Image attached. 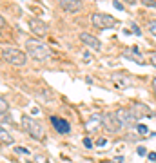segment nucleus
Wrapping results in <instances>:
<instances>
[{"mask_svg": "<svg viewBox=\"0 0 156 163\" xmlns=\"http://www.w3.org/2000/svg\"><path fill=\"white\" fill-rule=\"evenodd\" d=\"M107 145V140L105 138H100V140H96V147H105Z\"/></svg>", "mask_w": 156, "mask_h": 163, "instance_id": "412c9836", "label": "nucleus"}, {"mask_svg": "<svg viewBox=\"0 0 156 163\" xmlns=\"http://www.w3.org/2000/svg\"><path fill=\"white\" fill-rule=\"evenodd\" d=\"M80 40L84 42L89 49H95V51H100V49H102V42L95 36V34H91V33H80Z\"/></svg>", "mask_w": 156, "mask_h": 163, "instance_id": "1a4fd4ad", "label": "nucleus"}, {"mask_svg": "<svg viewBox=\"0 0 156 163\" xmlns=\"http://www.w3.org/2000/svg\"><path fill=\"white\" fill-rule=\"evenodd\" d=\"M22 127L26 129V132L31 138H35V140H44V136H46V131H44V125L40 121L33 120L31 116H22Z\"/></svg>", "mask_w": 156, "mask_h": 163, "instance_id": "7ed1b4c3", "label": "nucleus"}, {"mask_svg": "<svg viewBox=\"0 0 156 163\" xmlns=\"http://www.w3.org/2000/svg\"><path fill=\"white\" fill-rule=\"evenodd\" d=\"M102 127L107 131V132H120L124 127H122V123L118 121V118H116L114 111L113 112H105V114H102Z\"/></svg>", "mask_w": 156, "mask_h": 163, "instance_id": "39448f33", "label": "nucleus"}, {"mask_svg": "<svg viewBox=\"0 0 156 163\" xmlns=\"http://www.w3.org/2000/svg\"><path fill=\"white\" fill-rule=\"evenodd\" d=\"M7 109H9V105H7V102L4 100L2 96H0V114H4V112H7Z\"/></svg>", "mask_w": 156, "mask_h": 163, "instance_id": "2eb2a0df", "label": "nucleus"}, {"mask_svg": "<svg viewBox=\"0 0 156 163\" xmlns=\"http://www.w3.org/2000/svg\"><path fill=\"white\" fill-rule=\"evenodd\" d=\"M33 163H47V158H46V156H36Z\"/></svg>", "mask_w": 156, "mask_h": 163, "instance_id": "6ab92c4d", "label": "nucleus"}, {"mask_svg": "<svg viewBox=\"0 0 156 163\" xmlns=\"http://www.w3.org/2000/svg\"><path fill=\"white\" fill-rule=\"evenodd\" d=\"M51 123L55 125V129L60 132V134H67V132H71V125H69V121L64 120V118L51 116Z\"/></svg>", "mask_w": 156, "mask_h": 163, "instance_id": "9d476101", "label": "nucleus"}, {"mask_svg": "<svg viewBox=\"0 0 156 163\" xmlns=\"http://www.w3.org/2000/svg\"><path fill=\"white\" fill-rule=\"evenodd\" d=\"M91 22H93V26L98 27V29H113L120 24L114 16H111L107 13H93Z\"/></svg>", "mask_w": 156, "mask_h": 163, "instance_id": "20e7f679", "label": "nucleus"}, {"mask_svg": "<svg viewBox=\"0 0 156 163\" xmlns=\"http://www.w3.org/2000/svg\"><path fill=\"white\" fill-rule=\"evenodd\" d=\"M153 92H154V96H156V78H153Z\"/></svg>", "mask_w": 156, "mask_h": 163, "instance_id": "c756f323", "label": "nucleus"}, {"mask_svg": "<svg viewBox=\"0 0 156 163\" xmlns=\"http://www.w3.org/2000/svg\"><path fill=\"white\" fill-rule=\"evenodd\" d=\"M149 111H151V109L145 105V103H138V102L133 103V107H131V112L134 114L136 120H140V118H143V116H149L151 114Z\"/></svg>", "mask_w": 156, "mask_h": 163, "instance_id": "ddd939ff", "label": "nucleus"}, {"mask_svg": "<svg viewBox=\"0 0 156 163\" xmlns=\"http://www.w3.org/2000/svg\"><path fill=\"white\" fill-rule=\"evenodd\" d=\"M145 7H151V9H156V0H140Z\"/></svg>", "mask_w": 156, "mask_h": 163, "instance_id": "dca6fc26", "label": "nucleus"}, {"mask_svg": "<svg viewBox=\"0 0 156 163\" xmlns=\"http://www.w3.org/2000/svg\"><path fill=\"white\" fill-rule=\"evenodd\" d=\"M147 158L151 161H156V152H147Z\"/></svg>", "mask_w": 156, "mask_h": 163, "instance_id": "a878e982", "label": "nucleus"}, {"mask_svg": "<svg viewBox=\"0 0 156 163\" xmlns=\"http://www.w3.org/2000/svg\"><path fill=\"white\" fill-rule=\"evenodd\" d=\"M26 49H27L29 56L35 58V60H38V62H46V60H49V58H51L49 49L44 46V44L36 42V40H27L26 42Z\"/></svg>", "mask_w": 156, "mask_h": 163, "instance_id": "f257e3e1", "label": "nucleus"}, {"mask_svg": "<svg viewBox=\"0 0 156 163\" xmlns=\"http://www.w3.org/2000/svg\"><path fill=\"white\" fill-rule=\"evenodd\" d=\"M131 29H133V33H134V34H142V31H140V27L136 26V24H133V26H131Z\"/></svg>", "mask_w": 156, "mask_h": 163, "instance_id": "b1692460", "label": "nucleus"}, {"mask_svg": "<svg viewBox=\"0 0 156 163\" xmlns=\"http://www.w3.org/2000/svg\"><path fill=\"white\" fill-rule=\"evenodd\" d=\"M113 6H114L116 9H118V11H124V4L118 2V0H114V2H113Z\"/></svg>", "mask_w": 156, "mask_h": 163, "instance_id": "4be33fe9", "label": "nucleus"}, {"mask_svg": "<svg viewBox=\"0 0 156 163\" xmlns=\"http://www.w3.org/2000/svg\"><path fill=\"white\" fill-rule=\"evenodd\" d=\"M84 145L87 147V149H91V147H93V141L89 140V138H84Z\"/></svg>", "mask_w": 156, "mask_h": 163, "instance_id": "393cba45", "label": "nucleus"}, {"mask_svg": "<svg viewBox=\"0 0 156 163\" xmlns=\"http://www.w3.org/2000/svg\"><path fill=\"white\" fill-rule=\"evenodd\" d=\"M0 141L6 143V145H11V143H13V136L9 134L6 129H0Z\"/></svg>", "mask_w": 156, "mask_h": 163, "instance_id": "4468645a", "label": "nucleus"}, {"mask_svg": "<svg viewBox=\"0 0 156 163\" xmlns=\"http://www.w3.org/2000/svg\"><path fill=\"white\" fill-rule=\"evenodd\" d=\"M17 152H22V154H29V150L24 149V147H17Z\"/></svg>", "mask_w": 156, "mask_h": 163, "instance_id": "bb28decb", "label": "nucleus"}, {"mask_svg": "<svg viewBox=\"0 0 156 163\" xmlns=\"http://www.w3.org/2000/svg\"><path fill=\"white\" fill-rule=\"evenodd\" d=\"M149 62H151V65L156 69V53H151L149 54Z\"/></svg>", "mask_w": 156, "mask_h": 163, "instance_id": "a211bd4d", "label": "nucleus"}, {"mask_svg": "<svg viewBox=\"0 0 156 163\" xmlns=\"http://www.w3.org/2000/svg\"><path fill=\"white\" fill-rule=\"evenodd\" d=\"M136 152H138L140 156H147V149H145V147H138V149H136Z\"/></svg>", "mask_w": 156, "mask_h": 163, "instance_id": "5701e85b", "label": "nucleus"}, {"mask_svg": "<svg viewBox=\"0 0 156 163\" xmlns=\"http://www.w3.org/2000/svg\"><path fill=\"white\" fill-rule=\"evenodd\" d=\"M136 131H138L140 132V134H147V132H149V129H147V125H142V123H138V125H136Z\"/></svg>", "mask_w": 156, "mask_h": 163, "instance_id": "f3484780", "label": "nucleus"}, {"mask_svg": "<svg viewBox=\"0 0 156 163\" xmlns=\"http://www.w3.org/2000/svg\"><path fill=\"white\" fill-rule=\"evenodd\" d=\"M124 56H125V58H129V60H133V62H136V63H140V65H143V63L147 62V60H145V56L138 51V47L127 49V51L124 53Z\"/></svg>", "mask_w": 156, "mask_h": 163, "instance_id": "f8f14e48", "label": "nucleus"}, {"mask_svg": "<svg viewBox=\"0 0 156 163\" xmlns=\"http://www.w3.org/2000/svg\"><path fill=\"white\" fill-rule=\"evenodd\" d=\"M149 31H151V34L156 36V22H149Z\"/></svg>", "mask_w": 156, "mask_h": 163, "instance_id": "aec40b11", "label": "nucleus"}, {"mask_svg": "<svg viewBox=\"0 0 156 163\" xmlns=\"http://www.w3.org/2000/svg\"><path fill=\"white\" fill-rule=\"evenodd\" d=\"M122 161H124V158H122V156H116L114 158V163H122Z\"/></svg>", "mask_w": 156, "mask_h": 163, "instance_id": "7c9ffc66", "label": "nucleus"}, {"mask_svg": "<svg viewBox=\"0 0 156 163\" xmlns=\"http://www.w3.org/2000/svg\"><path fill=\"white\" fill-rule=\"evenodd\" d=\"M27 26H29V31H31L33 34H36V36H46L47 24L44 20H40V18H29Z\"/></svg>", "mask_w": 156, "mask_h": 163, "instance_id": "0eeeda50", "label": "nucleus"}, {"mask_svg": "<svg viewBox=\"0 0 156 163\" xmlns=\"http://www.w3.org/2000/svg\"><path fill=\"white\" fill-rule=\"evenodd\" d=\"M114 114H116V118H118V121L122 123L124 129H133V127L138 125V123H136L138 120L134 118V114L129 109H118V111H114Z\"/></svg>", "mask_w": 156, "mask_h": 163, "instance_id": "423d86ee", "label": "nucleus"}, {"mask_svg": "<svg viewBox=\"0 0 156 163\" xmlns=\"http://www.w3.org/2000/svg\"><path fill=\"white\" fill-rule=\"evenodd\" d=\"M111 80L114 82V87H118V89H129L131 85H133V78H129V76H125V75H114L111 76Z\"/></svg>", "mask_w": 156, "mask_h": 163, "instance_id": "9b49d317", "label": "nucleus"}, {"mask_svg": "<svg viewBox=\"0 0 156 163\" xmlns=\"http://www.w3.org/2000/svg\"><path fill=\"white\" fill-rule=\"evenodd\" d=\"M124 2H127V4H131V6H134V4H138L140 0H124Z\"/></svg>", "mask_w": 156, "mask_h": 163, "instance_id": "cd10ccee", "label": "nucleus"}, {"mask_svg": "<svg viewBox=\"0 0 156 163\" xmlns=\"http://www.w3.org/2000/svg\"><path fill=\"white\" fill-rule=\"evenodd\" d=\"M58 2H60L62 9L67 11V13H80L82 9H84L82 0H58Z\"/></svg>", "mask_w": 156, "mask_h": 163, "instance_id": "6e6552de", "label": "nucleus"}, {"mask_svg": "<svg viewBox=\"0 0 156 163\" xmlns=\"http://www.w3.org/2000/svg\"><path fill=\"white\" fill-rule=\"evenodd\" d=\"M0 56H2L7 63L17 65V67L26 65V62H27L26 53H22L20 49H17V47H6V49H2V51H0Z\"/></svg>", "mask_w": 156, "mask_h": 163, "instance_id": "f03ea898", "label": "nucleus"}, {"mask_svg": "<svg viewBox=\"0 0 156 163\" xmlns=\"http://www.w3.org/2000/svg\"><path fill=\"white\" fill-rule=\"evenodd\" d=\"M4 26H6V20H4V16H2V15H0V29H2Z\"/></svg>", "mask_w": 156, "mask_h": 163, "instance_id": "c85d7f7f", "label": "nucleus"}]
</instances>
